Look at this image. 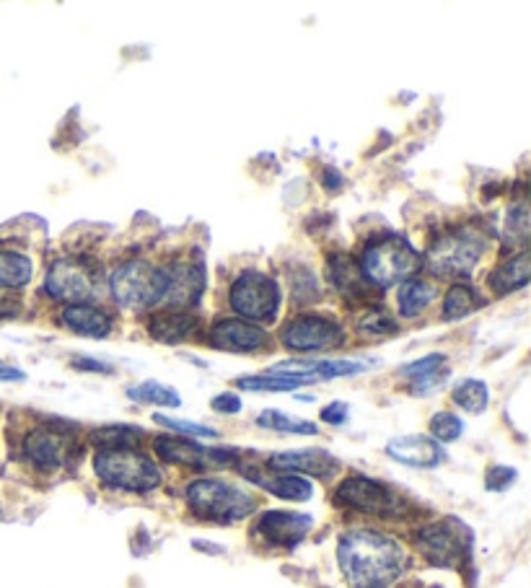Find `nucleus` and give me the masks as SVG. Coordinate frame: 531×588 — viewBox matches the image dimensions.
<instances>
[{
  "label": "nucleus",
  "mask_w": 531,
  "mask_h": 588,
  "mask_svg": "<svg viewBox=\"0 0 531 588\" xmlns=\"http://www.w3.org/2000/svg\"><path fill=\"white\" fill-rule=\"evenodd\" d=\"M337 560L345 581L353 588H386L407 570L405 547L376 529H353L342 534Z\"/></svg>",
  "instance_id": "nucleus-1"
},
{
  "label": "nucleus",
  "mask_w": 531,
  "mask_h": 588,
  "mask_svg": "<svg viewBox=\"0 0 531 588\" xmlns=\"http://www.w3.org/2000/svg\"><path fill=\"white\" fill-rule=\"evenodd\" d=\"M187 503L195 511V516L213 521V524H234V521L247 519L257 508V498L247 487L218 480V477H203V480L190 482Z\"/></svg>",
  "instance_id": "nucleus-2"
},
{
  "label": "nucleus",
  "mask_w": 531,
  "mask_h": 588,
  "mask_svg": "<svg viewBox=\"0 0 531 588\" xmlns=\"http://www.w3.org/2000/svg\"><path fill=\"white\" fill-rule=\"evenodd\" d=\"M96 477L107 487L125 493H148L161 485V469L135 449L99 451L94 456Z\"/></svg>",
  "instance_id": "nucleus-3"
},
{
  "label": "nucleus",
  "mask_w": 531,
  "mask_h": 588,
  "mask_svg": "<svg viewBox=\"0 0 531 588\" xmlns=\"http://www.w3.org/2000/svg\"><path fill=\"white\" fill-rule=\"evenodd\" d=\"M166 291H169L166 265L135 260L122 265L112 275V293L117 298V304H122L125 309H153V306L164 304Z\"/></svg>",
  "instance_id": "nucleus-4"
},
{
  "label": "nucleus",
  "mask_w": 531,
  "mask_h": 588,
  "mask_svg": "<svg viewBox=\"0 0 531 588\" xmlns=\"http://www.w3.org/2000/svg\"><path fill=\"white\" fill-rule=\"evenodd\" d=\"M418 267L420 254L399 236H384L379 241H371L361 260L363 278L379 288H389L399 280L410 278L412 272H418Z\"/></svg>",
  "instance_id": "nucleus-5"
},
{
  "label": "nucleus",
  "mask_w": 531,
  "mask_h": 588,
  "mask_svg": "<svg viewBox=\"0 0 531 588\" xmlns=\"http://www.w3.org/2000/svg\"><path fill=\"white\" fill-rule=\"evenodd\" d=\"M485 252V239L472 228H454L438 241L428 252V267L438 278H459L469 275L480 262Z\"/></svg>",
  "instance_id": "nucleus-6"
},
{
  "label": "nucleus",
  "mask_w": 531,
  "mask_h": 588,
  "mask_svg": "<svg viewBox=\"0 0 531 588\" xmlns=\"http://www.w3.org/2000/svg\"><path fill=\"white\" fill-rule=\"evenodd\" d=\"M228 301L239 317L254 319V322H272L280 309V288L275 280L262 272L247 270L234 280Z\"/></svg>",
  "instance_id": "nucleus-7"
},
{
  "label": "nucleus",
  "mask_w": 531,
  "mask_h": 588,
  "mask_svg": "<svg viewBox=\"0 0 531 588\" xmlns=\"http://www.w3.org/2000/svg\"><path fill=\"white\" fill-rule=\"evenodd\" d=\"M45 288L52 298L65 301V304H83L99 291V270L94 262L68 257V260H57L47 270Z\"/></svg>",
  "instance_id": "nucleus-8"
},
{
  "label": "nucleus",
  "mask_w": 531,
  "mask_h": 588,
  "mask_svg": "<svg viewBox=\"0 0 531 588\" xmlns=\"http://www.w3.org/2000/svg\"><path fill=\"white\" fill-rule=\"evenodd\" d=\"M337 503L342 506L355 508V511L363 513H376V516H394L405 508L402 498L394 493L392 487L381 485L379 480H371V477H348L342 480L337 487Z\"/></svg>",
  "instance_id": "nucleus-9"
},
{
  "label": "nucleus",
  "mask_w": 531,
  "mask_h": 588,
  "mask_svg": "<svg viewBox=\"0 0 531 588\" xmlns=\"http://www.w3.org/2000/svg\"><path fill=\"white\" fill-rule=\"evenodd\" d=\"M415 544L425 555V560L438 568H454L467 555V529L456 526V521H443L420 529Z\"/></svg>",
  "instance_id": "nucleus-10"
},
{
  "label": "nucleus",
  "mask_w": 531,
  "mask_h": 588,
  "mask_svg": "<svg viewBox=\"0 0 531 588\" xmlns=\"http://www.w3.org/2000/svg\"><path fill=\"white\" fill-rule=\"evenodd\" d=\"M345 340L340 324L324 317H298L283 332L285 348L296 353H317V350L340 348Z\"/></svg>",
  "instance_id": "nucleus-11"
},
{
  "label": "nucleus",
  "mask_w": 531,
  "mask_h": 588,
  "mask_svg": "<svg viewBox=\"0 0 531 588\" xmlns=\"http://www.w3.org/2000/svg\"><path fill=\"white\" fill-rule=\"evenodd\" d=\"M153 449H156L159 459H164V462L195 469H203L208 464H231L236 456L234 451L226 449H205L200 443L187 441L182 436H159L156 443H153Z\"/></svg>",
  "instance_id": "nucleus-12"
},
{
  "label": "nucleus",
  "mask_w": 531,
  "mask_h": 588,
  "mask_svg": "<svg viewBox=\"0 0 531 588\" xmlns=\"http://www.w3.org/2000/svg\"><path fill=\"white\" fill-rule=\"evenodd\" d=\"M267 467L272 472H285V475H311V477H332L340 469V462L324 449H304V451H285V454H272Z\"/></svg>",
  "instance_id": "nucleus-13"
},
{
  "label": "nucleus",
  "mask_w": 531,
  "mask_h": 588,
  "mask_svg": "<svg viewBox=\"0 0 531 588\" xmlns=\"http://www.w3.org/2000/svg\"><path fill=\"white\" fill-rule=\"evenodd\" d=\"M208 340L213 348L228 350V353H254L267 345V332L241 319H223L210 327Z\"/></svg>",
  "instance_id": "nucleus-14"
},
{
  "label": "nucleus",
  "mask_w": 531,
  "mask_h": 588,
  "mask_svg": "<svg viewBox=\"0 0 531 588\" xmlns=\"http://www.w3.org/2000/svg\"><path fill=\"white\" fill-rule=\"evenodd\" d=\"M386 454L394 462L405 464L412 469H433L446 462V451L441 443L428 436H399L386 443Z\"/></svg>",
  "instance_id": "nucleus-15"
},
{
  "label": "nucleus",
  "mask_w": 531,
  "mask_h": 588,
  "mask_svg": "<svg viewBox=\"0 0 531 588\" xmlns=\"http://www.w3.org/2000/svg\"><path fill=\"white\" fill-rule=\"evenodd\" d=\"M311 526H314V519H311V516H304V513L267 511L262 513L260 521H257V532H260L270 544H278V547H296V544L311 532Z\"/></svg>",
  "instance_id": "nucleus-16"
},
{
  "label": "nucleus",
  "mask_w": 531,
  "mask_h": 588,
  "mask_svg": "<svg viewBox=\"0 0 531 588\" xmlns=\"http://www.w3.org/2000/svg\"><path fill=\"white\" fill-rule=\"evenodd\" d=\"M166 278H169V291L164 306H169V311L190 309L203 296V267L174 262L166 265Z\"/></svg>",
  "instance_id": "nucleus-17"
},
{
  "label": "nucleus",
  "mask_w": 531,
  "mask_h": 588,
  "mask_svg": "<svg viewBox=\"0 0 531 588\" xmlns=\"http://www.w3.org/2000/svg\"><path fill=\"white\" fill-rule=\"evenodd\" d=\"M363 371H366V366L355 361H283L272 368L270 374L314 384V381L337 379V376H355L363 374Z\"/></svg>",
  "instance_id": "nucleus-18"
},
{
  "label": "nucleus",
  "mask_w": 531,
  "mask_h": 588,
  "mask_svg": "<svg viewBox=\"0 0 531 588\" xmlns=\"http://www.w3.org/2000/svg\"><path fill=\"white\" fill-rule=\"evenodd\" d=\"M24 456L42 472H52L65 462V441L57 430L37 428L24 438Z\"/></svg>",
  "instance_id": "nucleus-19"
},
{
  "label": "nucleus",
  "mask_w": 531,
  "mask_h": 588,
  "mask_svg": "<svg viewBox=\"0 0 531 588\" xmlns=\"http://www.w3.org/2000/svg\"><path fill=\"white\" fill-rule=\"evenodd\" d=\"M402 374L412 381V392L415 394H430L436 392L443 381L449 379V366H446V355L430 353L420 361L410 363L402 368Z\"/></svg>",
  "instance_id": "nucleus-20"
},
{
  "label": "nucleus",
  "mask_w": 531,
  "mask_h": 588,
  "mask_svg": "<svg viewBox=\"0 0 531 588\" xmlns=\"http://www.w3.org/2000/svg\"><path fill=\"white\" fill-rule=\"evenodd\" d=\"M60 322H63L70 332H76V335L83 337H107L109 332H112V319H109V314H104V311L96 309V306L86 304H73L68 306V309H63Z\"/></svg>",
  "instance_id": "nucleus-21"
},
{
  "label": "nucleus",
  "mask_w": 531,
  "mask_h": 588,
  "mask_svg": "<svg viewBox=\"0 0 531 588\" xmlns=\"http://www.w3.org/2000/svg\"><path fill=\"white\" fill-rule=\"evenodd\" d=\"M197 329V319L184 314V311H164V314H156L148 324V332H151L153 340L166 342V345H177V342L192 337V332Z\"/></svg>",
  "instance_id": "nucleus-22"
},
{
  "label": "nucleus",
  "mask_w": 531,
  "mask_h": 588,
  "mask_svg": "<svg viewBox=\"0 0 531 588\" xmlns=\"http://www.w3.org/2000/svg\"><path fill=\"white\" fill-rule=\"evenodd\" d=\"M529 267L531 254L521 252L516 254V257H511L508 262H503V265L487 278V283H490V288H493L498 296H506V293L519 291V288H524V285L529 283Z\"/></svg>",
  "instance_id": "nucleus-23"
},
{
  "label": "nucleus",
  "mask_w": 531,
  "mask_h": 588,
  "mask_svg": "<svg viewBox=\"0 0 531 588\" xmlns=\"http://www.w3.org/2000/svg\"><path fill=\"white\" fill-rule=\"evenodd\" d=\"M254 480L260 482L265 490H270L275 498L293 500V503L309 500L311 495H314V485L301 475H285V472H278V475L272 477H254Z\"/></svg>",
  "instance_id": "nucleus-24"
},
{
  "label": "nucleus",
  "mask_w": 531,
  "mask_h": 588,
  "mask_svg": "<svg viewBox=\"0 0 531 588\" xmlns=\"http://www.w3.org/2000/svg\"><path fill=\"white\" fill-rule=\"evenodd\" d=\"M438 288L428 280H410L399 288V314L407 319L420 317L430 306V301L436 298Z\"/></svg>",
  "instance_id": "nucleus-25"
},
{
  "label": "nucleus",
  "mask_w": 531,
  "mask_h": 588,
  "mask_svg": "<svg viewBox=\"0 0 531 588\" xmlns=\"http://www.w3.org/2000/svg\"><path fill=\"white\" fill-rule=\"evenodd\" d=\"M329 278L332 283L340 288V293L345 296H361L366 293V278H363V272L353 265L348 254H335L332 260H329Z\"/></svg>",
  "instance_id": "nucleus-26"
},
{
  "label": "nucleus",
  "mask_w": 531,
  "mask_h": 588,
  "mask_svg": "<svg viewBox=\"0 0 531 588\" xmlns=\"http://www.w3.org/2000/svg\"><path fill=\"white\" fill-rule=\"evenodd\" d=\"M32 280V260L26 254L0 249V288H24Z\"/></svg>",
  "instance_id": "nucleus-27"
},
{
  "label": "nucleus",
  "mask_w": 531,
  "mask_h": 588,
  "mask_svg": "<svg viewBox=\"0 0 531 588\" xmlns=\"http://www.w3.org/2000/svg\"><path fill=\"white\" fill-rule=\"evenodd\" d=\"M140 433L133 425H107L91 433V441L102 451H120V449H138Z\"/></svg>",
  "instance_id": "nucleus-28"
},
{
  "label": "nucleus",
  "mask_w": 531,
  "mask_h": 588,
  "mask_svg": "<svg viewBox=\"0 0 531 588\" xmlns=\"http://www.w3.org/2000/svg\"><path fill=\"white\" fill-rule=\"evenodd\" d=\"M257 425L267 430H278V433H293V436H317L319 428L311 420L293 418L280 410H265L257 415Z\"/></svg>",
  "instance_id": "nucleus-29"
},
{
  "label": "nucleus",
  "mask_w": 531,
  "mask_h": 588,
  "mask_svg": "<svg viewBox=\"0 0 531 588\" xmlns=\"http://www.w3.org/2000/svg\"><path fill=\"white\" fill-rule=\"evenodd\" d=\"M454 402L462 407L464 412L469 415H480L485 412L487 402H490V392H487V384L480 379H464L454 386V392H451Z\"/></svg>",
  "instance_id": "nucleus-30"
},
{
  "label": "nucleus",
  "mask_w": 531,
  "mask_h": 588,
  "mask_svg": "<svg viewBox=\"0 0 531 588\" xmlns=\"http://www.w3.org/2000/svg\"><path fill=\"white\" fill-rule=\"evenodd\" d=\"M127 397L138 399V402H148V405L182 407L179 392H174L171 386L159 384V381H143V384L138 386H130V389H127Z\"/></svg>",
  "instance_id": "nucleus-31"
},
{
  "label": "nucleus",
  "mask_w": 531,
  "mask_h": 588,
  "mask_svg": "<svg viewBox=\"0 0 531 588\" xmlns=\"http://www.w3.org/2000/svg\"><path fill=\"white\" fill-rule=\"evenodd\" d=\"M477 309V293L475 288H469L464 283L451 285V291L446 293V304H443V317L446 319H462L469 311Z\"/></svg>",
  "instance_id": "nucleus-32"
},
{
  "label": "nucleus",
  "mask_w": 531,
  "mask_h": 588,
  "mask_svg": "<svg viewBox=\"0 0 531 588\" xmlns=\"http://www.w3.org/2000/svg\"><path fill=\"white\" fill-rule=\"evenodd\" d=\"M236 384L241 389H247V392H293L298 386H304L306 381L298 379H288V376H275V374H265V376H244Z\"/></svg>",
  "instance_id": "nucleus-33"
},
{
  "label": "nucleus",
  "mask_w": 531,
  "mask_h": 588,
  "mask_svg": "<svg viewBox=\"0 0 531 588\" xmlns=\"http://www.w3.org/2000/svg\"><path fill=\"white\" fill-rule=\"evenodd\" d=\"M531 221H529V205L526 200H519L508 210V221H506V239L511 244H526L529 241Z\"/></svg>",
  "instance_id": "nucleus-34"
},
{
  "label": "nucleus",
  "mask_w": 531,
  "mask_h": 588,
  "mask_svg": "<svg viewBox=\"0 0 531 588\" xmlns=\"http://www.w3.org/2000/svg\"><path fill=\"white\" fill-rule=\"evenodd\" d=\"M462 430L464 423L456 418L454 412H436L433 420H430V433H433V438H438L441 443L456 441V438L462 436Z\"/></svg>",
  "instance_id": "nucleus-35"
},
{
  "label": "nucleus",
  "mask_w": 531,
  "mask_h": 588,
  "mask_svg": "<svg viewBox=\"0 0 531 588\" xmlns=\"http://www.w3.org/2000/svg\"><path fill=\"white\" fill-rule=\"evenodd\" d=\"M153 420L159 425H164V428H171L177 430L179 436H195V438H218V430L210 428V425H200V423H192V420H177V418H169V415H153Z\"/></svg>",
  "instance_id": "nucleus-36"
},
{
  "label": "nucleus",
  "mask_w": 531,
  "mask_h": 588,
  "mask_svg": "<svg viewBox=\"0 0 531 588\" xmlns=\"http://www.w3.org/2000/svg\"><path fill=\"white\" fill-rule=\"evenodd\" d=\"M358 329H361L363 335H392V332H397V324H394V319L386 314L384 309H371L366 314V317L361 319V324H358Z\"/></svg>",
  "instance_id": "nucleus-37"
},
{
  "label": "nucleus",
  "mask_w": 531,
  "mask_h": 588,
  "mask_svg": "<svg viewBox=\"0 0 531 588\" xmlns=\"http://www.w3.org/2000/svg\"><path fill=\"white\" fill-rule=\"evenodd\" d=\"M516 480H519V472H516V469L495 464V467L487 469L485 485L487 490H493V493H503V490H508V487H511Z\"/></svg>",
  "instance_id": "nucleus-38"
},
{
  "label": "nucleus",
  "mask_w": 531,
  "mask_h": 588,
  "mask_svg": "<svg viewBox=\"0 0 531 588\" xmlns=\"http://www.w3.org/2000/svg\"><path fill=\"white\" fill-rule=\"evenodd\" d=\"M350 418V410L345 402H332V405L322 407V420L329 425H345Z\"/></svg>",
  "instance_id": "nucleus-39"
},
{
  "label": "nucleus",
  "mask_w": 531,
  "mask_h": 588,
  "mask_svg": "<svg viewBox=\"0 0 531 588\" xmlns=\"http://www.w3.org/2000/svg\"><path fill=\"white\" fill-rule=\"evenodd\" d=\"M213 410L215 412H223V415H236V412L241 410V399L236 397V394L226 392V394H218V397H213Z\"/></svg>",
  "instance_id": "nucleus-40"
},
{
  "label": "nucleus",
  "mask_w": 531,
  "mask_h": 588,
  "mask_svg": "<svg viewBox=\"0 0 531 588\" xmlns=\"http://www.w3.org/2000/svg\"><path fill=\"white\" fill-rule=\"evenodd\" d=\"M73 368L78 371H96V374H112V368L102 361H94V358H73Z\"/></svg>",
  "instance_id": "nucleus-41"
},
{
  "label": "nucleus",
  "mask_w": 531,
  "mask_h": 588,
  "mask_svg": "<svg viewBox=\"0 0 531 588\" xmlns=\"http://www.w3.org/2000/svg\"><path fill=\"white\" fill-rule=\"evenodd\" d=\"M26 374L19 371L16 366H8V363H0V381H24Z\"/></svg>",
  "instance_id": "nucleus-42"
},
{
  "label": "nucleus",
  "mask_w": 531,
  "mask_h": 588,
  "mask_svg": "<svg viewBox=\"0 0 531 588\" xmlns=\"http://www.w3.org/2000/svg\"><path fill=\"white\" fill-rule=\"evenodd\" d=\"M324 177H327V179H322V182L327 184L329 190H340V187H342V177H340V174H337L335 169L324 171Z\"/></svg>",
  "instance_id": "nucleus-43"
}]
</instances>
